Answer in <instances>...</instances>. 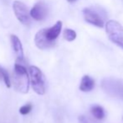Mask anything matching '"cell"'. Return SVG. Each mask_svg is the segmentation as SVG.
<instances>
[{
	"label": "cell",
	"mask_w": 123,
	"mask_h": 123,
	"mask_svg": "<svg viewBox=\"0 0 123 123\" xmlns=\"http://www.w3.org/2000/svg\"><path fill=\"white\" fill-rule=\"evenodd\" d=\"M101 88L107 94L114 98L123 100V83L116 79H104L101 82Z\"/></svg>",
	"instance_id": "obj_5"
},
{
	"label": "cell",
	"mask_w": 123,
	"mask_h": 123,
	"mask_svg": "<svg viewBox=\"0 0 123 123\" xmlns=\"http://www.w3.org/2000/svg\"><path fill=\"white\" fill-rule=\"evenodd\" d=\"M104 12L95 7H86L83 8L82 14L85 20L87 23L95 25L99 28H103L105 26V18Z\"/></svg>",
	"instance_id": "obj_4"
},
{
	"label": "cell",
	"mask_w": 123,
	"mask_h": 123,
	"mask_svg": "<svg viewBox=\"0 0 123 123\" xmlns=\"http://www.w3.org/2000/svg\"><path fill=\"white\" fill-rule=\"evenodd\" d=\"M95 87V81L89 75H84L80 84V90L82 92H90Z\"/></svg>",
	"instance_id": "obj_11"
},
{
	"label": "cell",
	"mask_w": 123,
	"mask_h": 123,
	"mask_svg": "<svg viewBox=\"0 0 123 123\" xmlns=\"http://www.w3.org/2000/svg\"><path fill=\"white\" fill-rule=\"evenodd\" d=\"M62 21L59 20L57 21L53 26L49 27V28H44V35H45L46 38L50 41V42L55 44V41H56L57 38L59 37L60 32L62 30Z\"/></svg>",
	"instance_id": "obj_9"
},
{
	"label": "cell",
	"mask_w": 123,
	"mask_h": 123,
	"mask_svg": "<svg viewBox=\"0 0 123 123\" xmlns=\"http://www.w3.org/2000/svg\"><path fill=\"white\" fill-rule=\"evenodd\" d=\"M109 40L123 50V26L118 21L111 20L105 25Z\"/></svg>",
	"instance_id": "obj_3"
},
{
	"label": "cell",
	"mask_w": 123,
	"mask_h": 123,
	"mask_svg": "<svg viewBox=\"0 0 123 123\" xmlns=\"http://www.w3.org/2000/svg\"><path fill=\"white\" fill-rule=\"evenodd\" d=\"M63 36L67 41H73L76 38V32L71 29H65L63 32Z\"/></svg>",
	"instance_id": "obj_14"
},
{
	"label": "cell",
	"mask_w": 123,
	"mask_h": 123,
	"mask_svg": "<svg viewBox=\"0 0 123 123\" xmlns=\"http://www.w3.org/2000/svg\"><path fill=\"white\" fill-rule=\"evenodd\" d=\"M32 109H33L32 104H30V103L26 104V105H23V106L19 108V113L21 114V115H24V116L28 115V114H29L31 112Z\"/></svg>",
	"instance_id": "obj_15"
},
{
	"label": "cell",
	"mask_w": 123,
	"mask_h": 123,
	"mask_svg": "<svg viewBox=\"0 0 123 123\" xmlns=\"http://www.w3.org/2000/svg\"><path fill=\"white\" fill-rule=\"evenodd\" d=\"M91 114L97 120H102L105 117V110L100 105H94L91 109Z\"/></svg>",
	"instance_id": "obj_12"
},
{
	"label": "cell",
	"mask_w": 123,
	"mask_h": 123,
	"mask_svg": "<svg viewBox=\"0 0 123 123\" xmlns=\"http://www.w3.org/2000/svg\"><path fill=\"white\" fill-rule=\"evenodd\" d=\"M66 1L70 3H75V2H77L78 0H66Z\"/></svg>",
	"instance_id": "obj_16"
},
{
	"label": "cell",
	"mask_w": 123,
	"mask_h": 123,
	"mask_svg": "<svg viewBox=\"0 0 123 123\" xmlns=\"http://www.w3.org/2000/svg\"><path fill=\"white\" fill-rule=\"evenodd\" d=\"M10 41H11V46L13 48V51L14 52L15 56H16L17 61L23 62L24 58H25V54H24V49L23 46H22L21 41L19 38L15 35H11L10 36Z\"/></svg>",
	"instance_id": "obj_10"
},
{
	"label": "cell",
	"mask_w": 123,
	"mask_h": 123,
	"mask_svg": "<svg viewBox=\"0 0 123 123\" xmlns=\"http://www.w3.org/2000/svg\"><path fill=\"white\" fill-rule=\"evenodd\" d=\"M13 88L17 92L27 94L29 89V77L22 64L15 63L13 67Z\"/></svg>",
	"instance_id": "obj_1"
},
{
	"label": "cell",
	"mask_w": 123,
	"mask_h": 123,
	"mask_svg": "<svg viewBox=\"0 0 123 123\" xmlns=\"http://www.w3.org/2000/svg\"><path fill=\"white\" fill-rule=\"evenodd\" d=\"M48 13H49V9L44 1H39L36 3L29 11L30 17L36 21L44 20L47 17Z\"/></svg>",
	"instance_id": "obj_7"
},
{
	"label": "cell",
	"mask_w": 123,
	"mask_h": 123,
	"mask_svg": "<svg viewBox=\"0 0 123 123\" xmlns=\"http://www.w3.org/2000/svg\"><path fill=\"white\" fill-rule=\"evenodd\" d=\"M122 1H123V0H122Z\"/></svg>",
	"instance_id": "obj_17"
},
{
	"label": "cell",
	"mask_w": 123,
	"mask_h": 123,
	"mask_svg": "<svg viewBox=\"0 0 123 123\" xmlns=\"http://www.w3.org/2000/svg\"><path fill=\"white\" fill-rule=\"evenodd\" d=\"M29 72L32 89L37 94L44 95L46 91V79L42 71L36 66H29Z\"/></svg>",
	"instance_id": "obj_2"
},
{
	"label": "cell",
	"mask_w": 123,
	"mask_h": 123,
	"mask_svg": "<svg viewBox=\"0 0 123 123\" xmlns=\"http://www.w3.org/2000/svg\"><path fill=\"white\" fill-rule=\"evenodd\" d=\"M0 80H3L7 88L11 87V80L8 76V73L3 67H0Z\"/></svg>",
	"instance_id": "obj_13"
},
{
	"label": "cell",
	"mask_w": 123,
	"mask_h": 123,
	"mask_svg": "<svg viewBox=\"0 0 123 123\" xmlns=\"http://www.w3.org/2000/svg\"><path fill=\"white\" fill-rule=\"evenodd\" d=\"M13 9L16 18L24 25H29L31 24V17L29 11L25 3L21 1H14L13 3Z\"/></svg>",
	"instance_id": "obj_6"
},
{
	"label": "cell",
	"mask_w": 123,
	"mask_h": 123,
	"mask_svg": "<svg viewBox=\"0 0 123 123\" xmlns=\"http://www.w3.org/2000/svg\"><path fill=\"white\" fill-rule=\"evenodd\" d=\"M34 43H35V46L40 50L49 49V48L53 47L55 45L54 43L50 42L49 40L46 38L45 35H44V29L39 30L36 33L35 36H34Z\"/></svg>",
	"instance_id": "obj_8"
}]
</instances>
